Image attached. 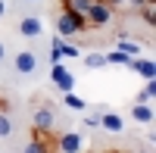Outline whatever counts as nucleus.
Returning a JSON list of instances; mask_svg holds the SVG:
<instances>
[{"mask_svg": "<svg viewBox=\"0 0 156 153\" xmlns=\"http://www.w3.org/2000/svg\"><path fill=\"white\" fill-rule=\"evenodd\" d=\"M87 28V19L81 16V12H72L62 6L59 9V16H56V34L59 37H75V34H81Z\"/></svg>", "mask_w": 156, "mask_h": 153, "instance_id": "obj_1", "label": "nucleus"}, {"mask_svg": "<svg viewBox=\"0 0 156 153\" xmlns=\"http://www.w3.org/2000/svg\"><path fill=\"white\" fill-rule=\"evenodd\" d=\"M115 16V9L106 3V0H94L90 3V9L84 12V19H87V28H103V25H109Z\"/></svg>", "mask_w": 156, "mask_h": 153, "instance_id": "obj_2", "label": "nucleus"}, {"mask_svg": "<svg viewBox=\"0 0 156 153\" xmlns=\"http://www.w3.org/2000/svg\"><path fill=\"white\" fill-rule=\"evenodd\" d=\"M50 78H53V84L59 87L62 94H66V91H72V87H75V78H72V72H69L66 66H62V59L50 66Z\"/></svg>", "mask_w": 156, "mask_h": 153, "instance_id": "obj_3", "label": "nucleus"}, {"mask_svg": "<svg viewBox=\"0 0 156 153\" xmlns=\"http://www.w3.org/2000/svg\"><path fill=\"white\" fill-rule=\"evenodd\" d=\"M34 128L37 131H53V125H56V116H53V106H50V103H41V106H37L34 109Z\"/></svg>", "mask_w": 156, "mask_h": 153, "instance_id": "obj_4", "label": "nucleus"}, {"mask_svg": "<svg viewBox=\"0 0 156 153\" xmlns=\"http://www.w3.org/2000/svg\"><path fill=\"white\" fill-rule=\"evenodd\" d=\"M81 147H84V137L78 131H66L56 137V150H62V153H78Z\"/></svg>", "mask_w": 156, "mask_h": 153, "instance_id": "obj_5", "label": "nucleus"}, {"mask_svg": "<svg viewBox=\"0 0 156 153\" xmlns=\"http://www.w3.org/2000/svg\"><path fill=\"white\" fill-rule=\"evenodd\" d=\"M12 66H16L19 75H31V72L37 69V56L31 53V50H19L16 59H12Z\"/></svg>", "mask_w": 156, "mask_h": 153, "instance_id": "obj_6", "label": "nucleus"}, {"mask_svg": "<svg viewBox=\"0 0 156 153\" xmlns=\"http://www.w3.org/2000/svg\"><path fill=\"white\" fill-rule=\"evenodd\" d=\"M128 69H131V72H137L140 78H156V62H153V59L131 56V59H128Z\"/></svg>", "mask_w": 156, "mask_h": 153, "instance_id": "obj_7", "label": "nucleus"}, {"mask_svg": "<svg viewBox=\"0 0 156 153\" xmlns=\"http://www.w3.org/2000/svg\"><path fill=\"white\" fill-rule=\"evenodd\" d=\"M41 31H44V25H41V19H37V16L19 19V34H22V37H37Z\"/></svg>", "mask_w": 156, "mask_h": 153, "instance_id": "obj_8", "label": "nucleus"}, {"mask_svg": "<svg viewBox=\"0 0 156 153\" xmlns=\"http://www.w3.org/2000/svg\"><path fill=\"white\" fill-rule=\"evenodd\" d=\"M100 125H103L106 131H112V134H119V131L125 128V122H122L119 112H103V116H100Z\"/></svg>", "mask_w": 156, "mask_h": 153, "instance_id": "obj_9", "label": "nucleus"}, {"mask_svg": "<svg viewBox=\"0 0 156 153\" xmlns=\"http://www.w3.org/2000/svg\"><path fill=\"white\" fill-rule=\"evenodd\" d=\"M131 119L150 125V122H153V106H150V103H134V106H131Z\"/></svg>", "mask_w": 156, "mask_h": 153, "instance_id": "obj_10", "label": "nucleus"}, {"mask_svg": "<svg viewBox=\"0 0 156 153\" xmlns=\"http://www.w3.org/2000/svg\"><path fill=\"white\" fill-rule=\"evenodd\" d=\"M12 131V119H9V109H6V103L0 100V137H6Z\"/></svg>", "mask_w": 156, "mask_h": 153, "instance_id": "obj_11", "label": "nucleus"}, {"mask_svg": "<svg viewBox=\"0 0 156 153\" xmlns=\"http://www.w3.org/2000/svg\"><path fill=\"white\" fill-rule=\"evenodd\" d=\"M103 56H106V62H109V66H128V59H131L128 53H122L119 47H115V50H109V53H103Z\"/></svg>", "mask_w": 156, "mask_h": 153, "instance_id": "obj_12", "label": "nucleus"}, {"mask_svg": "<svg viewBox=\"0 0 156 153\" xmlns=\"http://www.w3.org/2000/svg\"><path fill=\"white\" fill-rule=\"evenodd\" d=\"M62 103H66L69 109H75V112H84V106H87L84 100H81V97H75L72 91H66V94H62Z\"/></svg>", "mask_w": 156, "mask_h": 153, "instance_id": "obj_13", "label": "nucleus"}, {"mask_svg": "<svg viewBox=\"0 0 156 153\" xmlns=\"http://www.w3.org/2000/svg\"><path fill=\"white\" fill-rule=\"evenodd\" d=\"M90 3H94V0H62V6H66V9H72V12H81V16L90 9Z\"/></svg>", "mask_w": 156, "mask_h": 153, "instance_id": "obj_14", "label": "nucleus"}, {"mask_svg": "<svg viewBox=\"0 0 156 153\" xmlns=\"http://www.w3.org/2000/svg\"><path fill=\"white\" fill-rule=\"evenodd\" d=\"M106 66V56L103 53H87L84 56V69H103Z\"/></svg>", "mask_w": 156, "mask_h": 153, "instance_id": "obj_15", "label": "nucleus"}, {"mask_svg": "<svg viewBox=\"0 0 156 153\" xmlns=\"http://www.w3.org/2000/svg\"><path fill=\"white\" fill-rule=\"evenodd\" d=\"M115 47H119L122 53H128V56H137V53H140V44H137V41H125V37H122Z\"/></svg>", "mask_w": 156, "mask_h": 153, "instance_id": "obj_16", "label": "nucleus"}, {"mask_svg": "<svg viewBox=\"0 0 156 153\" xmlns=\"http://www.w3.org/2000/svg\"><path fill=\"white\" fill-rule=\"evenodd\" d=\"M153 94H156V84H153V78H147L144 91L137 94V103H150V100H153Z\"/></svg>", "mask_w": 156, "mask_h": 153, "instance_id": "obj_17", "label": "nucleus"}, {"mask_svg": "<svg viewBox=\"0 0 156 153\" xmlns=\"http://www.w3.org/2000/svg\"><path fill=\"white\" fill-rule=\"evenodd\" d=\"M84 125H87V128H97V125H100V116H87Z\"/></svg>", "mask_w": 156, "mask_h": 153, "instance_id": "obj_18", "label": "nucleus"}, {"mask_svg": "<svg viewBox=\"0 0 156 153\" xmlns=\"http://www.w3.org/2000/svg\"><path fill=\"white\" fill-rule=\"evenodd\" d=\"M6 16V0H0V19Z\"/></svg>", "mask_w": 156, "mask_h": 153, "instance_id": "obj_19", "label": "nucleus"}, {"mask_svg": "<svg viewBox=\"0 0 156 153\" xmlns=\"http://www.w3.org/2000/svg\"><path fill=\"white\" fill-rule=\"evenodd\" d=\"M3 56H6V44L0 41V62H3Z\"/></svg>", "mask_w": 156, "mask_h": 153, "instance_id": "obj_20", "label": "nucleus"}]
</instances>
